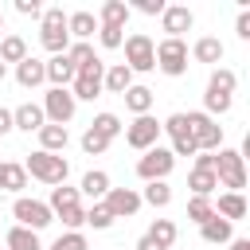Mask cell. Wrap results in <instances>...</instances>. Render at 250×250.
Instances as JSON below:
<instances>
[{
    "label": "cell",
    "mask_w": 250,
    "mask_h": 250,
    "mask_svg": "<svg viewBox=\"0 0 250 250\" xmlns=\"http://www.w3.org/2000/svg\"><path fill=\"white\" fill-rule=\"evenodd\" d=\"M66 145H70L66 125H43V129H39V148H43V152H59V156H62Z\"/></svg>",
    "instance_id": "603a6c76"
},
{
    "label": "cell",
    "mask_w": 250,
    "mask_h": 250,
    "mask_svg": "<svg viewBox=\"0 0 250 250\" xmlns=\"http://www.w3.org/2000/svg\"><path fill=\"white\" fill-rule=\"evenodd\" d=\"M90 129H94V133H98V137H105V141H113V137H117V133H121V117H117V113H109V109H105V113H98V117H94V121H90Z\"/></svg>",
    "instance_id": "d6a6232c"
},
{
    "label": "cell",
    "mask_w": 250,
    "mask_h": 250,
    "mask_svg": "<svg viewBox=\"0 0 250 250\" xmlns=\"http://www.w3.org/2000/svg\"><path fill=\"white\" fill-rule=\"evenodd\" d=\"M4 74H8V66H4V62H0V82H4Z\"/></svg>",
    "instance_id": "681fc988"
},
{
    "label": "cell",
    "mask_w": 250,
    "mask_h": 250,
    "mask_svg": "<svg viewBox=\"0 0 250 250\" xmlns=\"http://www.w3.org/2000/svg\"><path fill=\"white\" fill-rule=\"evenodd\" d=\"M195 62H207V66H215V62H223V55H227V47H223V39H215V35H203V39H195L191 43V51H188Z\"/></svg>",
    "instance_id": "e0dca14e"
},
{
    "label": "cell",
    "mask_w": 250,
    "mask_h": 250,
    "mask_svg": "<svg viewBox=\"0 0 250 250\" xmlns=\"http://www.w3.org/2000/svg\"><path fill=\"white\" fill-rule=\"evenodd\" d=\"M43 66H47V82H51V86L70 90V82H74V62H70L66 55H51Z\"/></svg>",
    "instance_id": "ac0fdd59"
},
{
    "label": "cell",
    "mask_w": 250,
    "mask_h": 250,
    "mask_svg": "<svg viewBox=\"0 0 250 250\" xmlns=\"http://www.w3.org/2000/svg\"><path fill=\"white\" fill-rule=\"evenodd\" d=\"M195 168H215V152H195Z\"/></svg>",
    "instance_id": "f6af8a7d"
},
{
    "label": "cell",
    "mask_w": 250,
    "mask_h": 250,
    "mask_svg": "<svg viewBox=\"0 0 250 250\" xmlns=\"http://www.w3.org/2000/svg\"><path fill=\"white\" fill-rule=\"evenodd\" d=\"M125 66L133 70V74H145V70H156V43L145 35V31H133V35H125Z\"/></svg>",
    "instance_id": "5b68a950"
},
{
    "label": "cell",
    "mask_w": 250,
    "mask_h": 250,
    "mask_svg": "<svg viewBox=\"0 0 250 250\" xmlns=\"http://www.w3.org/2000/svg\"><path fill=\"white\" fill-rule=\"evenodd\" d=\"M184 117H188V133H191V141H195L199 152H219V148H223V125H219L215 117H207L203 109L184 113Z\"/></svg>",
    "instance_id": "277c9868"
},
{
    "label": "cell",
    "mask_w": 250,
    "mask_h": 250,
    "mask_svg": "<svg viewBox=\"0 0 250 250\" xmlns=\"http://www.w3.org/2000/svg\"><path fill=\"white\" fill-rule=\"evenodd\" d=\"M234 31H238V39H250V12H238V20H234Z\"/></svg>",
    "instance_id": "7bdbcfd3"
},
{
    "label": "cell",
    "mask_w": 250,
    "mask_h": 250,
    "mask_svg": "<svg viewBox=\"0 0 250 250\" xmlns=\"http://www.w3.org/2000/svg\"><path fill=\"white\" fill-rule=\"evenodd\" d=\"M43 125H47V117H43V105H35V102H23V105H16V109H12V129L39 133Z\"/></svg>",
    "instance_id": "9a60e30c"
},
{
    "label": "cell",
    "mask_w": 250,
    "mask_h": 250,
    "mask_svg": "<svg viewBox=\"0 0 250 250\" xmlns=\"http://www.w3.org/2000/svg\"><path fill=\"white\" fill-rule=\"evenodd\" d=\"M74 109H78V102H74L70 90L51 86V90L43 94V117H47V125H66V121L74 117Z\"/></svg>",
    "instance_id": "8fae6325"
},
{
    "label": "cell",
    "mask_w": 250,
    "mask_h": 250,
    "mask_svg": "<svg viewBox=\"0 0 250 250\" xmlns=\"http://www.w3.org/2000/svg\"><path fill=\"white\" fill-rule=\"evenodd\" d=\"M102 74H105V62H102V59L86 62L82 70H74V82H70L74 102H94V98L102 94Z\"/></svg>",
    "instance_id": "30bf717a"
},
{
    "label": "cell",
    "mask_w": 250,
    "mask_h": 250,
    "mask_svg": "<svg viewBox=\"0 0 250 250\" xmlns=\"http://www.w3.org/2000/svg\"><path fill=\"white\" fill-rule=\"evenodd\" d=\"M121 98H125V109H129L133 117H141V113H148V109H152V90H148V86H137V82H133Z\"/></svg>",
    "instance_id": "cb8c5ba5"
},
{
    "label": "cell",
    "mask_w": 250,
    "mask_h": 250,
    "mask_svg": "<svg viewBox=\"0 0 250 250\" xmlns=\"http://www.w3.org/2000/svg\"><path fill=\"white\" fill-rule=\"evenodd\" d=\"M172 168H176V156H172L164 145H152V148L141 152V160H137V176H141L145 184H152V180H168Z\"/></svg>",
    "instance_id": "9c48e42d"
},
{
    "label": "cell",
    "mask_w": 250,
    "mask_h": 250,
    "mask_svg": "<svg viewBox=\"0 0 250 250\" xmlns=\"http://www.w3.org/2000/svg\"><path fill=\"white\" fill-rule=\"evenodd\" d=\"M51 250H90V246H86V234L82 230H66V234H59L51 242Z\"/></svg>",
    "instance_id": "74e56055"
},
{
    "label": "cell",
    "mask_w": 250,
    "mask_h": 250,
    "mask_svg": "<svg viewBox=\"0 0 250 250\" xmlns=\"http://www.w3.org/2000/svg\"><path fill=\"white\" fill-rule=\"evenodd\" d=\"M188 188H191L195 195H203V199H211V191L219 188V180H215V168H195V164H191V176H188Z\"/></svg>",
    "instance_id": "484cf974"
},
{
    "label": "cell",
    "mask_w": 250,
    "mask_h": 250,
    "mask_svg": "<svg viewBox=\"0 0 250 250\" xmlns=\"http://www.w3.org/2000/svg\"><path fill=\"white\" fill-rule=\"evenodd\" d=\"M39 43H43V51H51V55H66L70 35H66V12H62V8H47V12L39 16Z\"/></svg>",
    "instance_id": "7a4b0ae2"
},
{
    "label": "cell",
    "mask_w": 250,
    "mask_h": 250,
    "mask_svg": "<svg viewBox=\"0 0 250 250\" xmlns=\"http://www.w3.org/2000/svg\"><path fill=\"white\" fill-rule=\"evenodd\" d=\"M211 215H215V203H211V199H203V195H191V199H188V219H191V223L203 227Z\"/></svg>",
    "instance_id": "836d02e7"
},
{
    "label": "cell",
    "mask_w": 250,
    "mask_h": 250,
    "mask_svg": "<svg viewBox=\"0 0 250 250\" xmlns=\"http://www.w3.org/2000/svg\"><path fill=\"white\" fill-rule=\"evenodd\" d=\"M199 234H203V242H211V246H223V242H230V238H234V223H227V219L211 215V219L199 227Z\"/></svg>",
    "instance_id": "7402d4cb"
},
{
    "label": "cell",
    "mask_w": 250,
    "mask_h": 250,
    "mask_svg": "<svg viewBox=\"0 0 250 250\" xmlns=\"http://www.w3.org/2000/svg\"><path fill=\"white\" fill-rule=\"evenodd\" d=\"M23 188H27L23 164H8V160H4V191H23Z\"/></svg>",
    "instance_id": "e575fe53"
},
{
    "label": "cell",
    "mask_w": 250,
    "mask_h": 250,
    "mask_svg": "<svg viewBox=\"0 0 250 250\" xmlns=\"http://www.w3.org/2000/svg\"><path fill=\"white\" fill-rule=\"evenodd\" d=\"M8 133H12V109L0 105V137H8Z\"/></svg>",
    "instance_id": "ee69618b"
},
{
    "label": "cell",
    "mask_w": 250,
    "mask_h": 250,
    "mask_svg": "<svg viewBox=\"0 0 250 250\" xmlns=\"http://www.w3.org/2000/svg\"><path fill=\"white\" fill-rule=\"evenodd\" d=\"M82 203V195H78V188H66V184H59V188H51V199H47V207H51V215H59V211H70V207H78Z\"/></svg>",
    "instance_id": "4316f807"
},
{
    "label": "cell",
    "mask_w": 250,
    "mask_h": 250,
    "mask_svg": "<svg viewBox=\"0 0 250 250\" xmlns=\"http://www.w3.org/2000/svg\"><path fill=\"white\" fill-rule=\"evenodd\" d=\"M94 31H98V16H94V12L78 8V12L66 16V35H70V43H86Z\"/></svg>",
    "instance_id": "5bb4252c"
},
{
    "label": "cell",
    "mask_w": 250,
    "mask_h": 250,
    "mask_svg": "<svg viewBox=\"0 0 250 250\" xmlns=\"http://www.w3.org/2000/svg\"><path fill=\"white\" fill-rule=\"evenodd\" d=\"M129 23V4L125 0H105L98 8V27H125Z\"/></svg>",
    "instance_id": "ffe728a7"
},
{
    "label": "cell",
    "mask_w": 250,
    "mask_h": 250,
    "mask_svg": "<svg viewBox=\"0 0 250 250\" xmlns=\"http://www.w3.org/2000/svg\"><path fill=\"white\" fill-rule=\"evenodd\" d=\"M12 215H16V227H27V230H35V234L55 223L51 207H47L43 199H27V195H20V199L12 203Z\"/></svg>",
    "instance_id": "8992f818"
},
{
    "label": "cell",
    "mask_w": 250,
    "mask_h": 250,
    "mask_svg": "<svg viewBox=\"0 0 250 250\" xmlns=\"http://www.w3.org/2000/svg\"><path fill=\"white\" fill-rule=\"evenodd\" d=\"M230 250H250V238H230Z\"/></svg>",
    "instance_id": "7dc6e473"
},
{
    "label": "cell",
    "mask_w": 250,
    "mask_h": 250,
    "mask_svg": "<svg viewBox=\"0 0 250 250\" xmlns=\"http://www.w3.org/2000/svg\"><path fill=\"white\" fill-rule=\"evenodd\" d=\"M215 180L227 191H242L246 188V156L238 148H219L215 152Z\"/></svg>",
    "instance_id": "3957f363"
},
{
    "label": "cell",
    "mask_w": 250,
    "mask_h": 250,
    "mask_svg": "<svg viewBox=\"0 0 250 250\" xmlns=\"http://www.w3.org/2000/svg\"><path fill=\"white\" fill-rule=\"evenodd\" d=\"M78 145H82V152H86V156H102V152H105V148H109V141H105V137H98V133H94V129H86V133H82V141H78Z\"/></svg>",
    "instance_id": "f35d334b"
},
{
    "label": "cell",
    "mask_w": 250,
    "mask_h": 250,
    "mask_svg": "<svg viewBox=\"0 0 250 250\" xmlns=\"http://www.w3.org/2000/svg\"><path fill=\"white\" fill-rule=\"evenodd\" d=\"M125 145L137 148V152H148L152 145H160V121L152 113H141L125 125Z\"/></svg>",
    "instance_id": "ba28073f"
},
{
    "label": "cell",
    "mask_w": 250,
    "mask_h": 250,
    "mask_svg": "<svg viewBox=\"0 0 250 250\" xmlns=\"http://www.w3.org/2000/svg\"><path fill=\"white\" fill-rule=\"evenodd\" d=\"M191 23H195V16H191L188 4H168L160 12V27L168 31L164 39H184V31H191Z\"/></svg>",
    "instance_id": "4fadbf2b"
},
{
    "label": "cell",
    "mask_w": 250,
    "mask_h": 250,
    "mask_svg": "<svg viewBox=\"0 0 250 250\" xmlns=\"http://www.w3.org/2000/svg\"><path fill=\"white\" fill-rule=\"evenodd\" d=\"M105 191H109V176H105L102 168H94V172H86V176H82L78 195H90L94 203H102V199H105Z\"/></svg>",
    "instance_id": "d4e9b609"
},
{
    "label": "cell",
    "mask_w": 250,
    "mask_h": 250,
    "mask_svg": "<svg viewBox=\"0 0 250 250\" xmlns=\"http://www.w3.org/2000/svg\"><path fill=\"white\" fill-rule=\"evenodd\" d=\"M141 203H148V207H168V203H172V188H168V180H152V184H145Z\"/></svg>",
    "instance_id": "4dcf8cb0"
},
{
    "label": "cell",
    "mask_w": 250,
    "mask_h": 250,
    "mask_svg": "<svg viewBox=\"0 0 250 250\" xmlns=\"http://www.w3.org/2000/svg\"><path fill=\"white\" fill-rule=\"evenodd\" d=\"M0 31H4V12H0Z\"/></svg>",
    "instance_id": "f907efd6"
},
{
    "label": "cell",
    "mask_w": 250,
    "mask_h": 250,
    "mask_svg": "<svg viewBox=\"0 0 250 250\" xmlns=\"http://www.w3.org/2000/svg\"><path fill=\"white\" fill-rule=\"evenodd\" d=\"M16 12L20 16H43V4L39 0H16Z\"/></svg>",
    "instance_id": "b9f144b4"
},
{
    "label": "cell",
    "mask_w": 250,
    "mask_h": 250,
    "mask_svg": "<svg viewBox=\"0 0 250 250\" xmlns=\"http://www.w3.org/2000/svg\"><path fill=\"white\" fill-rule=\"evenodd\" d=\"M102 203H105V211L113 219H129V215L141 211V191H133V188H109Z\"/></svg>",
    "instance_id": "7c38bea8"
},
{
    "label": "cell",
    "mask_w": 250,
    "mask_h": 250,
    "mask_svg": "<svg viewBox=\"0 0 250 250\" xmlns=\"http://www.w3.org/2000/svg\"><path fill=\"white\" fill-rule=\"evenodd\" d=\"M207 86H211V90H219V94H234L238 74H234L230 66H215V70H211V78H207Z\"/></svg>",
    "instance_id": "1f68e13d"
},
{
    "label": "cell",
    "mask_w": 250,
    "mask_h": 250,
    "mask_svg": "<svg viewBox=\"0 0 250 250\" xmlns=\"http://www.w3.org/2000/svg\"><path fill=\"white\" fill-rule=\"evenodd\" d=\"M16 82H20L23 90H35V86H43V82H47V66H43V59L27 55L23 62H16Z\"/></svg>",
    "instance_id": "2e32d148"
},
{
    "label": "cell",
    "mask_w": 250,
    "mask_h": 250,
    "mask_svg": "<svg viewBox=\"0 0 250 250\" xmlns=\"http://www.w3.org/2000/svg\"><path fill=\"white\" fill-rule=\"evenodd\" d=\"M0 191H4V160H0Z\"/></svg>",
    "instance_id": "c3c4849f"
},
{
    "label": "cell",
    "mask_w": 250,
    "mask_h": 250,
    "mask_svg": "<svg viewBox=\"0 0 250 250\" xmlns=\"http://www.w3.org/2000/svg\"><path fill=\"white\" fill-rule=\"evenodd\" d=\"M66 59L74 62V70H82V66H86V62H94L98 55H94V47H90V43H70V47H66Z\"/></svg>",
    "instance_id": "8d00e7d4"
},
{
    "label": "cell",
    "mask_w": 250,
    "mask_h": 250,
    "mask_svg": "<svg viewBox=\"0 0 250 250\" xmlns=\"http://www.w3.org/2000/svg\"><path fill=\"white\" fill-rule=\"evenodd\" d=\"M133 8H137V12H145V16H160L168 4H164V0H133ZM133 8H129V12H133Z\"/></svg>",
    "instance_id": "60d3db41"
},
{
    "label": "cell",
    "mask_w": 250,
    "mask_h": 250,
    "mask_svg": "<svg viewBox=\"0 0 250 250\" xmlns=\"http://www.w3.org/2000/svg\"><path fill=\"white\" fill-rule=\"evenodd\" d=\"M98 39H102L105 51H117L125 43V27H98Z\"/></svg>",
    "instance_id": "ab89813d"
},
{
    "label": "cell",
    "mask_w": 250,
    "mask_h": 250,
    "mask_svg": "<svg viewBox=\"0 0 250 250\" xmlns=\"http://www.w3.org/2000/svg\"><path fill=\"white\" fill-rule=\"evenodd\" d=\"M129 86H133V70H129L125 62L105 66V74H102V90H109V94H125Z\"/></svg>",
    "instance_id": "44dd1931"
},
{
    "label": "cell",
    "mask_w": 250,
    "mask_h": 250,
    "mask_svg": "<svg viewBox=\"0 0 250 250\" xmlns=\"http://www.w3.org/2000/svg\"><path fill=\"white\" fill-rule=\"evenodd\" d=\"M176 234H180V230H176V223H172V219H152V227H148V234H145V238H152L160 250H172V246H176Z\"/></svg>",
    "instance_id": "83f0119b"
},
{
    "label": "cell",
    "mask_w": 250,
    "mask_h": 250,
    "mask_svg": "<svg viewBox=\"0 0 250 250\" xmlns=\"http://www.w3.org/2000/svg\"><path fill=\"white\" fill-rule=\"evenodd\" d=\"M4 246H8V250H43L39 234L27 230V227H12V230L4 234Z\"/></svg>",
    "instance_id": "f1b7e54d"
},
{
    "label": "cell",
    "mask_w": 250,
    "mask_h": 250,
    "mask_svg": "<svg viewBox=\"0 0 250 250\" xmlns=\"http://www.w3.org/2000/svg\"><path fill=\"white\" fill-rule=\"evenodd\" d=\"M133 250H160V246H156V242H152V238H145V234H141V238H137V246H133Z\"/></svg>",
    "instance_id": "bcb514c9"
},
{
    "label": "cell",
    "mask_w": 250,
    "mask_h": 250,
    "mask_svg": "<svg viewBox=\"0 0 250 250\" xmlns=\"http://www.w3.org/2000/svg\"><path fill=\"white\" fill-rule=\"evenodd\" d=\"M156 70L168 78H180L188 70V43L184 39H160L156 43Z\"/></svg>",
    "instance_id": "52a82bcc"
},
{
    "label": "cell",
    "mask_w": 250,
    "mask_h": 250,
    "mask_svg": "<svg viewBox=\"0 0 250 250\" xmlns=\"http://www.w3.org/2000/svg\"><path fill=\"white\" fill-rule=\"evenodd\" d=\"M86 227H94V230H109L113 227V215L105 211V203H90L86 207Z\"/></svg>",
    "instance_id": "d590c367"
},
{
    "label": "cell",
    "mask_w": 250,
    "mask_h": 250,
    "mask_svg": "<svg viewBox=\"0 0 250 250\" xmlns=\"http://www.w3.org/2000/svg\"><path fill=\"white\" fill-rule=\"evenodd\" d=\"M246 195L242 191H223L219 195V203H215V215L219 219H227V223H238V219H246Z\"/></svg>",
    "instance_id": "d6986e66"
},
{
    "label": "cell",
    "mask_w": 250,
    "mask_h": 250,
    "mask_svg": "<svg viewBox=\"0 0 250 250\" xmlns=\"http://www.w3.org/2000/svg\"><path fill=\"white\" fill-rule=\"evenodd\" d=\"M23 172H27L31 180H39V184H51V188H59V184H66V176H70V164H66L59 152H43V148H35V152L23 160Z\"/></svg>",
    "instance_id": "6da1fadb"
},
{
    "label": "cell",
    "mask_w": 250,
    "mask_h": 250,
    "mask_svg": "<svg viewBox=\"0 0 250 250\" xmlns=\"http://www.w3.org/2000/svg\"><path fill=\"white\" fill-rule=\"evenodd\" d=\"M23 59H27L23 35H0V62L8 66V62H23Z\"/></svg>",
    "instance_id": "f546056e"
}]
</instances>
